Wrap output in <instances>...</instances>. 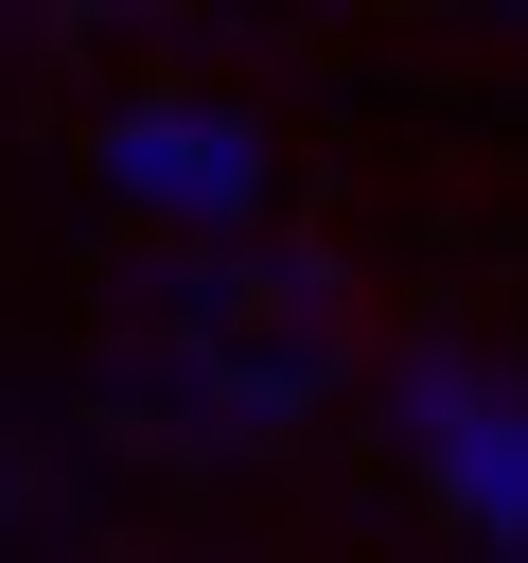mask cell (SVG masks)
Here are the masks:
<instances>
[{"label":"cell","instance_id":"6da1fadb","mask_svg":"<svg viewBox=\"0 0 528 563\" xmlns=\"http://www.w3.org/2000/svg\"><path fill=\"white\" fill-rule=\"evenodd\" d=\"M370 334H352V282L317 246H176L141 264V317L106 334V422L158 440V457H282L352 405Z\"/></svg>","mask_w":528,"mask_h":563},{"label":"cell","instance_id":"7a4b0ae2","mask_svg":"<svg viewBox=\"0 0 528 563\" xmlns=\"http://www.w3.org/2000/svg\"><path fill=\"white\" fill-rule=\"evenodd\" d=\"M106 194L141 229H176V246H246L264 194H282V158H264V123L229 88H123L106 106Z\"/></svg>","mask_w":528,"mask_h":563},{"label":"cell","instance_id":"3957f363","mask_svg":"<svg viewBox=\"0 0 528 563\" xmlns=\"http://www.w3.org/2000/svg\"><path fill=\"white\" fill-rule=\"evenodd\" d=\"M387 422H405V457L440 475V510H458L493 563H528V369H493V352H405V369H387Z\"/></svg>","mask_w":528,"mask_h":563},{"label":"cell","instance_id":"277c9868","mask_svg":"<svg viewBox=\"0 0 528 563\" xmlns=\"http://www.w3.org/2000/svg\"><path fill=\"white\" fill-rule=\"evenodd\" d=\"M18 528H35V457L0 440V545H18Z\"/></svg>","mask_w":528,"mask_h":563}]
</instances>
